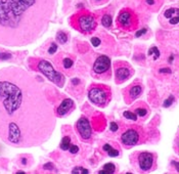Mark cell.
Returning <instances> with one entry per match:
<instances>
[{
  "instance_id": "obj_13",
  "label": "cell",
  "mask_w": 179,
  "mask_h": 174,
  "mask_svg": "<svg viewBox=\"0 0 179 174\" xmlns=\"http://www.w3.org/2000/svg\"><path fill=\"white\" fill-rule=\"evenodd\" d=\"M76 130L77 133L81 138L82 141L85 143H90L92 140V135H93V131H92V127L89 120L86 117H80L76 123Z\"/></svg>"
},
{
  "instance_id": "obj_22",
  "label": "cell",
  "mask_w": 179,
  "mask_h": 174,
  "mask_svg": "<svg viewBox=\"0 0 179 174\" xmlns=\"http://www.w3.org/2000/svg\"><path fill=\"white\" fill-rule=\"evenodd\" d=\"M123 116L125 117L128 120H132V121H137L138 119H137V116L134 114L133 112L131 111H125L123 113Z\"/></svg>"
},
{
  "instance_id": "obj_23",
  "label": "cell",
  "mask_w": 179,
  "mask_h": 174,
  "mask_svg": "<svg viewBox=\"0 0 179 174\" xmlns=\"http://www.w3.org/2000/svg\"><path fill=\"white\" fill-rule=\"evenodd\" d=\"M145 3L148 6H157V8H159V6L161 5V3H158L157 2V0H145Z\"/></svg>"
},
{
  "instance_id": "obj_26",
  "label": "cell",
  "mask_w": 179,
  "mask_h": 174,
  "mask_svg": "<svg viewBox=\"0 0 179 174\" xmlns=\"http://www.w3.org/2000/svg\"><path fill=\"white\" fill-rule=\"evenodd\" d=\"M91 43H92V45H93V46L97 47L98 45L100 44V38H97V37H92V38H91Z\"/></svg>"
},
{
  "instance_id": "obj_3",
  "label": "cell",
  "mask_w": 179,
  "mask_h": 174,
  "mask_svg": "<svg viewBox=\"0 0 179 174\" xmlns=\"http://www.w3.org/2000/svg\"><path fill=\"white\" fill-rule=\"evenodd\" d=\"M130 163L138 173H148L157 168V155L151 152H134L130 156Z\"/></svg>"
},
{
  "instance_id": "obj_29",
  "label": "cell",
  "mask_w": 179,
  "mask_h": 174,
  "mask_svg": "<svg viewBox=\"0 0 179 174\" xmlns=\"http://www.w3.org/2000/svg\"><path fill=\"white\" fill-rule=\"evenodd\" d=\"M118 130V124L115 123V122H112L111 123V131L116 132Z\"/></svg>"
},
{
  "instance_id": "obj_14",
  "label": "cell",
  "mask_w": 179,
  "mask_h": 174,
  "mask_svg": "<svg viewBox=\"0 0 179 174\" xmlns=\"http://www.w3.org/2000/svg\"><path fill=\"white\" fill-rule=\"evenodd\" d=\"M75 108H76V106L73 99L65 98L62 102V104H60L55 111H54V115H55V117H59V118H65L71 114L73 112V110H75Z\"/></svg>"
},
{
  "instance_id": "obj_32",
  "label": "cell",
  "mask_w": 179,
  "mask_h": 174,
  "mask_svg": "<svg viewBox=\"0 0 179 174\" xmlns=\"http://www.w3.org/2000/svg\"><path fill=\"white\" fill-rule=\"evenodd\" d=\"M93 1H95V2H97V3H101V2H104V1H105V0H93Z\"/></svg>"
},
{
  "instance_id": "obj_6",
  "label": "cell",
  "mask_w": 179,
  "mask_h": 174,
  "mask_svg": "<svg viewBox=\"0 0 179 174\" xmlns=\"http://www.w3.org/2000/svg\"><path fill=\"white\" fill-rule=\"evenodd\" d=\"M88 98L98 108H107L112 101V90L108 86L92 83L88 88Z\"/></svg>"
},
{
  "instance_id": "obj_12",
  "label": "cell",
  "mask_w": 179,
  "mask_h": 174,
  "mask_svg": "<svg viewBox=\"0 0 179 174\" xmlns=\"http://www.w3.org/2000/svg\"><path fill=\"white\" fill-rule=\"evenodd\" d=\"M160 23L163 27L172 29L177 27L179 23V9L177 7L167 8L160 15Z\"/></svg>"
},
{
  "instance_id": "obj_18",
  "label": "cell",
  "mask_w": 179,
  "mask_h": 174,
  "mask_svg": "<svg viewBox=\"0 0 179 174\" xmlns=\"http://www.w3.org/2000/svg\"><path fill=\"white\" fill-rule=\"evenodd\" d=\"M72 141H71V138H70L69 135H65V136L63 137L62 141H60V149H62L63 151H68L69 147L72 146Z\"/></svg>"
},
{
  "instance_id": "obj_11",
  "label": "cell",
  "mask_w": 179,
  "mask_h": 174,
  "mask_svg": "<svg viewBox=\"0 0 179 174\" xmlns=\"http://www.w3.org/2000/svg\"><path fill=\"white\" fill-rule=\"evenodd\" d=\"M143 92V84L139 80H135L129 86H127L123 91L124 102L127 105H131L134 101H136Z\"/></svg>"
},
{
  "instance_id": "obj_21",
  "label": "cell",
  "mask_w": 179,
  "mask_h": 174,
  "mask_svg": "<svg viewBox=\"0 0 179 174\" xmlns=\"http://www.w3.org/2000/svg\"><path fill=\"white\" fill-rule=\"evenodd\" d=\"M112 22H113V19L110 14H104V17L101 18V24L104 25V27L105 28H110L112 26Z\"/></svg>"
},
{
  "instance_id": "obj_30",
  "label": "cell",
  "mask_w": 179,
  "mask_h": 174,
  "mask_svg": "<svg viewBox=\"0 0 179 174\" xmlns=\"http://www.w3.org/2000/svg\"><path fill=\"white\" fill-rule=\"evenodd\" d=\"M56 49H57V46H56V44H54V43H52L51 44V48H49V53H54L56 51Z\"/></svg>"
},
{
  "instance_id": "obj_15",
  "label": "cell",
  "mask_w": 179,
  "mask_h": 174,
  "mask_svg": "<svg viewBox=\"0 0 179 174\" xmlns=\"http://www.w3.org/2000/svg\"><path fill=\"white\" fill-rule=\"evenodd\" d=\"M129 111L133 112L134 114L137 116V119H139V120H141V121H144L149 116V114H151V109H149L148 106L143 102H136Z\"/></svg>"
},
{
  "instance_id": "obj_2",
  "label": "cell",
  "mask_w": 179,
  "mask_h": 174,
  "mask_svg": "<svg viewBox=\"0 0 179 174\" xmlns=\"http://www.w3.org/2000/svg\"><path fill=\"white\" fill-rule=\"evenodd\" d=\"M57 0H0V45L26 46L42 37Z\"/></svg>"
},
{
  "instance_id": "obj_7",
  "label": "cell",
  "mask_w": 179,
  "mask_h": 174,
  "mask_svg": "<svg viewBox=\"0 0 179 174\" xmlns=\"http://www.w3.org/2000/svg\"><path fill=\"white\" fill-rule=\"evenodd\" d=\"M36 62L35 63V69L36 71H39L43 74L44 76L46 77L47 79L54 83L55 85L59 87H63L66 83V77L65 75H63L59 71H56L53 68V66L46 60L42 59H35Z\"/></svg>"
},
{
  "instance_id": "obj_10",
  "label": "cell",
  "mask_w": 179,
  "mask_h": 174,
  "mask_svg": "<svg viewBox=\"0 0 179 174\" xmlns=\"http://www.w3.org/2000/svg\"><path fill=\"white\" fill-rule=\"evenodd\" d=\"M115 71V83L118 85L123 84L134 75V69L129 63L118 60L114 63Z\"/></svg>"
},
{
  "instance_id": "obj_16",
  "label": "cell",
  "mask_w": 179,
  "mask_h": 174,
  "mask_svg": "<svg viewBox=\"0 0 179 174\" xmlns=\"http://www.w3.org/2000/svg\"><path fill=\"white\" fill-rule=\"evenodd\" d=\"M101 151L108 157L117 158L120 156L121 149L117 143H105L101 146Z\"/></svg>"
},
{
  "instance_id": "obj_9",
  "label": "cell",
  "mask_w": 179,
  "mask_h": 174,
  "mask_svg": "<svg viewBox=\"0 0 179 174\" xmlns=\"http://www.w3.org/2000/svg\"><path fill=\"white\" fill-rule=\"evenodd\" d=\"M91 76L95 79L110 80L112 76L111 71V59L107 56H100L95 60L91 70Z\"/></svg>"
},
{
  "instance_id": "obj_19",
  "label": "cell",
  "mask_w": 179,
  "mask_h": 174,
  "mask_svg": "<svg viewBox=\"0 0 179 174\" xmlns=\"http://www.w3.org/2000/svg\"><path fill=\"white\" fill-rule=\"evenodd\" d=\"M62 63H63V68L66 71L72 69L73 66H74V60H73L71 57H68V56L63 57V60H62Z\"/></svg>"
},
{
  "instance_id": "obj_24",
  "label": "cell",
  "mask_w": 179,
  "mask_h": 174,
  "mask_svg": "<svg viewBox=\"0 0 179 174\" xmlns=\"http://www.w3.org/2000/svg\"><path fill=\"white\" fill-rule=\"evenodd\" d=\"M72 172L73 173H89V171L87 169L82 168V167H77V168H75Z\"/></svg>"
},
{
  "instance_id": "obj_17",
  "label": "cell",
  "mask_w": 179,
  "mask_h": 174,
  "mask_svg": "<svg viewBox=\"0 0 179 174\" xmlns=\"http://www.w3.org/2000/svg\"><path fill=\"white\" fill-rule=\"evenodd\" d=\"M117 171V168L116 166L114 165L113 163H108L104 165L102 169L98 171V173H108V174H112V173H115Z\"/></svg>"
},
{
  "instance_id": "obj_28",
  "label": "cell",
  "mask_w": 179,
  "mask_h": 174,
  "mask_svg": "<svg viewBox=\"0 0 179 174\" xmlns=\"http://www.w3.org/2000/svg\"><path fill=\"white\" fill-rule=\"evenodd\" d=\"M172 101H174V97H173V96H170V98H169V99H167V101H166L165 102V104H164V107H166V108H167V107H169V106H171L172 105Z\"/></svg>"
},
{
  "instance_id": "obj_5",
  "label": "cell",
  "mask_w": 179,
  "mask_h": 174,
  "mask_svg": "<svg viewBox=\"0 0 179 174\" xmlns=\"http://www.w3.org/2000/svg\"><path fill=\"white\" fill-rule=\"evenodd\" d=\"M71 25L80 33L89 35L96 29L97 19L89 11H79L71 18Z\"/></svg>"
},
{
  "instance_id": "obj_1",
  "label": "cell",
  "mask_w": 179,
  "mask_h": 174,
  "mask_svg": "<svg viewBox=\"0 0 179 174\" xmlns=\"http://www.w3.org/2000/svg\"><path fill=\"white\" fill-rule=\"evenodd\" d=\"M52 104L45 88L26 70H0V139L17 149L39 147L52 135L56 125Z\"/></svg>"
},
{
  "instance_id": "obj_25",
  "label": "cell",
  "mask_w": 179,
  "mask_h": 174,
  "mask_svg": "<svg viewBox=\"0 0 179 174\" xmlns=\"http://www.w3.org/2000/svg\"><path fill=\"white\" fill-rule=\"evenodd\" d=\"M68 151H69L70 153H72V154H76V153L79 152V147H78V146H76V144L73 143L72 146L69 147Z\"/></svg>"
},
{
  "instance_id": "obj_4",
  "label": "cell",
  "mask_w": 179,
  "mask_h": 174,
  "mask_svg": "<svg viewBox=\"0 0 179 174\" xmlns=\"http://www.w3.org/2000/svg\"><path fill=\"white\" fill-rule=\"evenodd\" d=\"M148 139L144 129L139 125H129L127 126L120 135V141L125 149L143 144Z\"/></svg>"
},
{
  "instance_id": "obj_20",
  "label": "cell",
  "mask_w": 179,
  "mask_h": 174,
  "mask_svg": "<svg viewBox=\"0 0 179 174\" xmlns=\"http://www.w3.org/2000/svg\"><path fill=\"white\" fill-rule=\"evenodd\" d=\"M56 39L60 44H65L67 41H68V34L63 31H59L57 32L56 34Z\"/></svg>"
},
{
  "instance_id": "obj_27",
  "label": "cell",
  "mask_w": 179,
  "mask_h": 174,
  "mask_svg": "<svg viewBox=\"0 0 179 174\" xmlns=\"http://www.w3.org/2000/svg\"><path fill=\"white\" fill-rule=\"evenodd\" d=\"M10 59V54L9 53H0V60H7Z\"/></svg>"
},
{
  "instance_id": "obj_8",
  "label": "cell",
  "mask_w": 179,
  "mask_h": 174,
  "mask_svg": "<svg viewBox=\"0 0 179 174\" xmlns=\"http://www.w3.org/2000/svg\"><path fill=\"white\" fill-rule=\"evenodd\" d=\"M117 27L123 31L132 32L137 30L139 26V20L137 14L130 8H123L120 11L116 20Z\"/></svg>"
},
{
  "instance_id": "obj_31",
  "label": "cell",
  "mask_w": 179,
  "mask_h": 174,
  "mask_svg": "<svg viewBox=\"0 0 179 174\" xmlns=\"http://www.w3.org/2000/svg\"><path fill=\"white\" fill-rule=\"evenodd\" d=\"M145 32H146V29H142V30H141V31H138V32H137V33H136V37L142 36V35H143V34H144V33H145Z\"/></svg>"
}]
</instances>
